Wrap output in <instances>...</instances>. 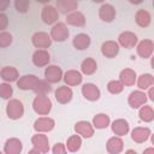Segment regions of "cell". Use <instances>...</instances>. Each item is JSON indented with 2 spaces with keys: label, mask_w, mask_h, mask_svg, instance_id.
<instances>
[{
  "label": "cell",
  "mask_w": 154,
  "mask_h": 154,
  "mask_svg": "<svg viewBox=\"0 0 154 154\" xmlns=\"http://www.w3.org/2000/svg\"><path fill=\"white\" fill-rule=\"evenodd\" d=\"M52 106V101L47 95H36L32 100V108L38 116H47Z\"/></svg>",
  "instance_id": "cell-1"
},
{
  "label": "cell",
  "mask_w": 154,
  "mask_h": 154,
  "mask_svg": "<svg viewBox=\"0 0 154 154\" xmlns=\"http://www.w3.org/2000/svg\"><path fill=\"white\" fill-rule=\"evenodd\" d=\"M6 114L10 119L17 120L24 114V105L18 99H10L6 105Z\"/></svg>",
  "instance_id": "cell-2"
},
{
  "label": "cell",
  "mask_w": 154,
  "mask_h": 154,
  "mask_svg": "<svg viewBox=\"0 0 154 154\" xmlns=\"http://www.w3.org/2000/svg\"><path fill=\"white\" fill-rule=\"evenodd\" d=\"M69 35H70V31L65 23H61V22L54 23V25L51 29V38L54 40L55 42H64L65 40L69 38Z\"/></svg>",
  "instance_id": "cell-3"
},
{
  "label": "cell",
  "mask_w": 154,
  "mask_h": 154,
  "mask_svg": "<svg viewBox=\"0 0 154 154\" xmlns=\"http://www.w3.org/2000/svg\"><path fill=\"white\" fill-rule=\"evenodd\" d=\"M41 19L47 25H52V24L57 23L59 19V12H58L57 7H54L52 5H46L41 11Z\"/></svg>",
  "instance_id": "cell-4"
},
{
  "label": "cell",
  "mask_w": 154,
  "mask_h": 154,
  "mask_svg": "<svg viewBox=\"0 0 154 154\" xmlns=\"http://www.w3.org/2000/svg\"><path fill=\"white\" fill-rule=\"evenodd\" d=\"M147 100H148L147 94L143 90H141V89L131 91L129 94V97H128V102H129L130 107L131 108H135V109L136 108H140L142 105L147 103Z\"/></svg>",
  "instance_id": "cell-5"
},
{
  "label": "cell",
  "mask_w": 154,
  "mask_h": 154,
  "mask_svg": "<svg viewBox=\"0 0 154 154\" xmlns=\"http://www.w3.org/2000/svg\"><path fill=\"white\" fill-rule=\"evenodd\" d=\"M31 144L40 152V153H48L49 152V142L48 137L45 132H37L31 137Z\"/></svg>",
  "instance_id": "cell-6"
},
{
  "label": "cell",
  "mask_w": 154,
  "mask_h": 154,
  "mask_svg": "<svg viewBox=\"0 0 154 154\" xmlns=\"http://www.w3.org/2000/svg\"><path fill=\"white\" fill-rule=\"evenodd\" d=\"M31 42L36 48H48L52 45V38L51 35H48L45 31H36L31 36Z\"/></svg>",
  "instance_id": "cell-7"
},
{
  "label": "cell",
  "mask_w": 154,
  "mask_h": 154,
  "mask_svg": "<svg viewBox=\"0 0 154 154\" xmlns=\"http://www.w3.org/2000/svg\"><path fill=\"white\" fill-rule=\"evenodd\" d=\"M38 79L40 78L35 75H24L19 77L16 82H17V87L20 90H34Z\"/></svg>",
  "instance_id": "cell-8"
},
{
  "label": "cell",
  "mask_w": 154,
  "mask_h": 154,
  "mask_svg": "<svg viewBox=\"0 0 154 154\" xmlns=\"http://www.w3.org/2000/svg\"><path fill=\"white\" fill-rule=\"evenodd\" d=\"M138 42L137 35L132 31H123L118 36V43L124 48H134Z\"/></svg>",
  "instance_id": "cell-9"
},
{
  "label": "cell",
  "mask_w": 154,
  "mask_h": 154,
  "mask_svg": "<svg viewBox=\"0 0 154 154\" xmlns=\"http://www.w3.org/2000/svg\"><path fill=\"white\" fill-rule=\"evenodd\" d=\"M55 125L54 119L49 117H40L34 123V130L36 132H49Z\"/></svg>",
  "instance_id": "cell-10"
},
{
  "label": "cell",
  "mask_w": 154,
  "mask_h": 154,
  "mask_svg": "<svg viewBox=\"0 0 154 154\" xmlns=\"http://www.w3.org/2000/svg\"><path fill=\"white\" fill-rule=\"evenodd\" d=\"M45 78L48 83H58L63 78V70L57 65H48L45 70Z\"/></svg>",
  "instance_id": "cell-11"
},
{
  "label": "cell",
  "mask_w": 154,
  "mask_h": 154,
  "mask_svg": "<svg viewBox=\"0 0 154 154\" xmlns=\"http://www.w3.org/2000/svg\"><path fill=\"white\" fill-rule=\"evenodd\" d=\"M82 95L88 101H97L101 96V91L94 83H84L82 87Z\"/></svg>",
  "instance_id": "cell-12"
},
{
  "label": "cell",
  "mask_w": 154,
  "mask_h": 154,
  "mask_svg": "<svg viewBox=\"0 0 154 154\" xmlns=\"http://www.w3.org/2000/svg\"><path fill=\"white\" fill-rule=\"evenodd\" d=\"M54 96H55V100L59 102V103H67L72 100V96H73V91L71 90V88L69 85H61V87H58L54 91Z\"/></svg>",
  "instance_id": "cell-13"
},
{
  "label": "cell",
  "mask_w": 154,
  "mask_h": 154,
  "mask_svg": "<svg viewBox=\"0 0 154 154\" xmlns=\"http://www.w3.org/2000/svg\"><path fill=\"white\" fill-rule=\"evenodd\" d=\"M136 51H137V54H138L141 58H143V59H148V58H150L152 54H153V51H154V43H153L152 40H149V38H144V40H142V41L137 45Z\"/></svg>",
  "instance_id": "cell-14"
},
{
  "label": "cell",
  "mask_w": 154,
  "mask_h": 154,
  "mask_svg": "<svg viewBox=\"0 0 154 154\" xmlns=\"http://www.w3.org/2000/svg\"><path fill=\"white\" fill-rule=\"evenodd\" d=\"M75 131L84 138H90L94 135V126L87 120H79L75 124Z\"/></svg>",
  "instance_id": "cell-15"
},
{
  "label": "cell",
  "mask_w": 154,
  "mask_h": 154,
  "mask_svg": "<svg viewBox=\"0 0 154 154\" xmlns=\"http://www.w3.org/2000/svg\"><path fill=\"white\" fill-rule=\"evenodd\" d=\"M150 129L147 126H137L131 131V140L136 143H143L150 137Z\"/></svg>",
  "instance_id": "cell-16"
},
{
  "label": "cell",
  "mask_w": 154,
  "mask_h": 154,
  "mask_svg": "<svg viewBox=\"0 0 154 154\" xmlns=\"http://www.w3.org/2000/svg\"><path fill=\"white\" fill-rule=\"evenodd\" d=\"M119 43L116 42V41H112V40H108V41H105L101 46V53L102 55H105L106 58H114L118 55L119 53Z\"/></svg>",
  "instance_id": "cell-17"
},
{
  "label": "cell",
  "mask_w": 154,
  "mask_h": 154,
  "mask_svg": "<svg viewBox=\"0 0 154 154\" xmlns=\"http://www.w3.org/2000/svg\"><path fill=\"white\" fill-rule=\"evenodd\" d=\"M111 129H112V132L117 136H125L128 135V132L130 131V125H129V122L123 119V118H119V119H116L112 124H111Z\"/></svg>",
  "instance_id": "cell-18"
},
{
  "label": "cell",
  "mask_w": 154,
  "mask_h": 154,
  "mask_svg": "<svg viewBox=\"0 0 154 154\" xmlns=\"http://www.w3.org/2000/svg\"><path fill=\"white\" fill-rule=\"evenodd\" d=\"M99 17L102 22L111 23L116 18V8L111 4H102L99 8Z\"/></svg>",
  "instance_id": "cell-19"
},
{
  "label": "cell",
  "mask_w": 154,
  "mask_h": 154,
  "mask_svg": "<svg viewBox=\"0 0 154 154\" xmlns=\"http://www.w3.org/2000/svg\"><path fill=\"white\" fill-rule=\"evenodd\" d=\"M49 60H51V55H49V53L46 49L38 48L32 54V63L37 67H42V66L48 65L49 64Z\"/></svg>",
  "instance_id": "cell-20"
},
{
  "label": "cell",
  "mask_w": 154,
  "mask_h": 154,
  "mask_svg": "<svg viewBox=\"0 0 154 154\" xmlns=\"http://www.w3.org/2000/svg\"><path fill=\"white\" fill-rule=\"evenodd\" d=\"M55 4H57L58 12L63 13L65 16L78 8V1H76V0H57Z\"/></svg>",
  "instance_id": "cell-21"
},
{
  "label": "cell",
  "mask_w": 154,
  "mask_h": 154,
  "mask_svg": "<svg viewBox=\"0 0 154 154\" xmlns=\"http://www.w3.org/2000/svg\"><path fill=\"white\" fill-rule=\"evenodd\" d=\"M106 148H107V152L109 154H119L123 150V148H124V142L120 138V136H117L116 135V136L109 137L107 140Z\"/></svg>",
  "instance_id": "cell-22"
},
{
  "label": "cell",
  "mask_w": 154,
  "mask_h": 154,
  "mask_svg": "<svg viewBox=\"0 0 154 154\" xmlns=\"http://www.w3.org/2000/svg\"><path fill=\"white\" fill-rule=\"evenodd\" d=\"M90 43H91L90 36H89L88 34H84V32L77 34V35L73 37V40H72L73 47H75L76 49H78V51H84V49H87V48L90 46Z\"/></svg>",
  "instance_id": "cell-23"
},
{
  "label": "cell",
  "mask_w": 154,
  "mask_h": 154,
  "mask_svg": "<svg viewBox=\"0 0 154 154\" xmlns=\"http://www.w3.org/2000/svg\"><path fill=\"white\" fill-rule=\"evenodd\" d=\"M63 78H64V82L66 83V85H69V87L78 85V84L82 83V79H83L82 73L79 71H77V70H69V71H66L64 73Z\"/></svg>",
  "instance_id": "cell-24"
},
{
  "label": "cell",
  "mask_w": 154,
  "mask_h": 154,
  "mask_svg": "<svg viewBox=\"0 0 154 154\" xmlns=\"http://www.w3.org/2000/svg\"><path fill=\"white\" fill-rule=\"evenodd\" d=\"M22 150H23V143L20 140L12 137L5 142L4 152L6 154H19Z\"/></svg>",
  "instance_id": "cell-25"
},
{
  "label": "cell",
  "mask_w": 154,
  "mask_h": 154,
  "mask_svg": "<svg viewBox=\"0 0 154 154\" xmlns=\"http://www.w3.org/2000/svg\"><path fill=\"white\" fill-rule=\"evenodd\" d=\"M66 23L72 26H84L85 24V16L79 11H72L66 14Z\"/></svg>",
  "instance_id": "cell-26"
},
{
  "label": "cell",
  "mask_w": 154,
  "mask_h": 154,
  "mask_svg": "<svg viewBox=\"0 0 154 154\" xmlns=\"http://www.w3.org/2000/svg\"><path fill=\"white\" fill-rule=\"evenodd\" d=\"M0 77L5 82H16L19 78V72L14 66H4L0 70Z\"/></svg>",
  "instance_id": "cell-27"
},
{
  "label": "cell",
  "mask_w": 154,
  "mask_h": 154,
  "mask_svg": "<svg viewBox=\"0 0 154 154\" xmlns=\"http://www.w3.org/2000/svg\"><path fill=\"white\" fill-rule=\"evenodd\" d=\"M136 78H137L136 72L134 70H131V69H128V67L124 69V70H122L120 73H119V81L124 84V87L125 85L126 87L134 85L135 82H136Z\"/></svg>",
  "instance_id": "cell-28"
},
{
  "label": "cell",
  "mask_w": 154,
  "mask_h": 154,
  "mask_svg": "<svg viewBox=\"0 0 154 154\" xmlns=\"http://www.w3.org/2000/svg\"><path fill=\"white\" fill-rule=\"evenodd\" d=\"M135 20H136V24L141 28H147L150 25V22H152V16L150 13L144 10V8H141L136 12L135 14Z\"/></svg>",
  "instance_id": "cell-29"
},
{
  "label": "cell",
  "mask_w": 154,
  "mask_h": 154,
  "mask_svg": "<svg viewBox=\"0 0 154 154\" xmlns=\"http://www.w3.org/2000/svg\"><path fill=\"white\" fill-rule=\"evenodd\" d=\"M97 70V63L94 58H85L81 64V71L84 75H93Z\"/></svg>",
  "instance_id": "cell-30"
},
{
  "label": "cell",
  "mask_w": 154,
  "mask_h": 154,
  "mask_svg": "<svg viewBox=\"0 0 154 154\" xmlns=\"http://www.w3.org/2000/svg\"><path fill=\"white\" fill-rule=\"evenodd\" d=\"M138 117L144 123H150L154 119V109L150 105H142L138 111Z\"/></svg>",
  "instance_id": "cell-31"
},
{
  "label": "cell",
  "mask_w": 154,
  "mask_h": 154,
  "mask_svg": "<svg viewBox=\"0 0 154 154\" xmlns=\"http://www.w3.org/2000/svg\"><path fill=\"white\" fill-rule=\"evenodd\" d=\"M136 81L137 87L141 90H147L149 87L154 84V77L152 73H142L141 76H138V78H136Z\"/></svg>",
  "instance_id": "cell-32"
},
{
  "label": "cell",
  "mask_w": 154,
  "mask_h": 154,
  "mask_svg": "<svg viewBox=\"0 0 154 154\" xmlns=\"http://www.w3.org/2000/svg\"><path fill=\"white\" fill-rule=\"evenodd\" d=\"M111 123L109 116H107L106 113H97L94 118H93V126L96 129H106Z\"/></svg>",
  "instance_id": "cell-33"
},
{
  "label": "cell",
  "mask_w": 154,
  "mask_h": 154,
  "mask_svg": "<svg viewBox=\"0 0 154 154\" xmlns=\"http://www.w3.org/2000/svg\"><path fill=\"white\" fill-rule=\"evenodd\" d=\"M65 146H66V149H67L69 152H71V153H75V152H77V150H79V148H81V146H82V138H81V136H79L78 134L70 136V137L67 138Z\"/></svg>",
  "instance_id": "cell-34"
},
{
  "label": "cell",
  "mask_w": 154,
  "mask_h": 154,
  "mask_svg": "<svg viewBox=\"0 0 154 154\" xmlns=\"http://www.w3.org/2000/svg\"><path fill=\"white\" fill-rule=\"evenodd\" d=\"M36 95H48L52 91L51 83H48L46 79H38L35 89L32 90Z\"/></svg>",
  "instance_id": "cell-35"
},
{
  "label": "cell",
  "mask_w": 154,
  "mask_h": 154,
  "mask_svg": "<svg viewBox=\"0 0 154 154\" xmlns=\"http://www.w3.org/2000/svg\"><path fill=\"white\" fill-rule=\"evenodd\" d=\"M107 90L111 94H114V95L120 94L124 90V84L118 79H112L107 83Z\"/></svg>",
  "instance_id": "cell-36"
},
{
  "label": "cell",
  "mask_w": 154,
  "mask_h": 154,
  "mask_svg": "<svg viewBox=\"0 0 154 154\" xmlns=\"http://www.w3.org/2000/svg\"><path fill=\"white\" fill-rule=\"evenodd\" d=\"M13 95V88L8 82L6 83H0V97L5 100H10Z\"/></svg>",
  "instance_id": "cell-37"
},
{
  "label": "cell",
  "mask_w": 154,
  "mask_h": 154,
  "mask_svg": "<svg viewBox=\"0 0 154 154\" xmlns=\"http://www.w3.org/2000/svg\"><path fill=\"white\" fill-rule=\"evenodd\" d=\"M13 41V36L12 34L7 32V31H0V47L1 48H6L8 47Z\"/></svg>",
  "instance_id": "cell-38"
},
{
  "label": "cell",
  "mask_w": 154,
  "mask_h": 154,
  "mask_svg": "<svg viewBox=\"0 0 154 154\" xmlns=\"http://www.w3.org/2000/svg\"><path fill=\"white\" fill-rule=\"evenodd\" d=\"M14 7L18 13H26L30 7V0H14Z\"/></svg>",
  "instance_id": "cell-39"
},
{
  "label": "cell",
  "mask_w": 154,
  "mask_h": 154,
  "mask_svg": "<svg viewBox=\"0 0 154 154\" xmlns=\"http://www.w3.org/2000/svg\"><path fill=\"white\" fill-rule=\"evenodd\" d=\"M66 146L64 144V143H55L54 144V147H53V149H52V152H53V154H65L66 153Z\"/></svg>",
  "instance_id": "cell-40"
},
{
  "label": "cell",
  "mask_w": 154,
  "mask_h": 154,
  "mask_svg": "<svg viewBox=\"0 0 154 154\" xmlns=\"http://www.w3.org/2000/svg\"><path fill=\"white\" fill-rule=\"evenodd\" d=\"M8 25V17L4 13L0 12V31H4Z\"/></svg>",
  "instance_id": "cell-41"
},
{
  "label": "cell",
  "mask_w": 154,
  "mask_h": 154,
  "mask_svg": "<svg viewBox=\"0 0 154 154\" xmlns=\"http://www.w3.org/2000/svg\"><path fill=\"white\" fill-rule=\"evenodd\" d=\"M11 0H0V12H4L8 8Z\"/></svg>",
  "instance_id": "cell-42"
},
{
  "label": "cell",
  "mask_w": 154,
  "mask_h": 154,
  "mask_svg": "<svg viewBox=\"0 0 154 154\" xmlns=\"http://www.w3.org/2000/svg\"><path fill=\"white\" fill-rule=\"evenodd\" d=\"M153 95H154V88H153V87H149V88H148L147 97H148L150 101H153V100H154V96H153Z\"/></svg>",
  "instance_id": "cell-43"
},
{
  "label": "cell",
  "mask_w": 154,
  "mask_h": 154,
  "mask_svg": "<svg viewBox=\"0 0 154 154\" xmlns=\"http://www.w3.org/2000/svg\"><path fill=\"white\" fill-rule=\"evenodd\" d=\"M143 154H154V148H147L143 150Z\"/></svg>",
  "instance_id": "cell-44"
},
{
  "label": "cell",
  "mask_w": 154,
  "mask_h": 154,
  "mask_svg": "<svg viewBox=\"0 0 154 154\" xmlns=\"http://www.w3.org/2000/svg\"><path fill=\"white\" fill-rule=\"evenodd\" d=\"M144 0H129V2L130 4H132V5H140V4H142Z\"/></svg>",
  "instance_id": "cell-45"
},
{
  "label": "cell",
  "mask_w": 154,
  "mask_h": 154,
  "mask_svg": "<svg viewBox=\"0 0 154 154\" xmlns=\"http://www.w3.org/2000/svg\"><path fill=\"white\" fill-rule=\"evenodd\" d=\"M32 153H40V152H38V150H37V149L34 147L32 149H30V150H29V154H32Z\"/></svg>",
  "instance_id": "cell-46"
},
{
  "label": "cell",
  "mask_w": 154,
  "mask_h": 154,
  "mask_svg": "<svg viewBox=\"0 0 154 154\" xmlns=\"http://www.w3.org/2000/svg\"><path fill=\"white\" fill-rule=\"evenodd\" d=\"M37 2H40V4H48L51 0H36Z\"/></svg>",
  "instance_id": "cell-47"
},
{
  "label": "cell",
  "mask_w": 154,
  "mask_h": 154,
  "mask_svg": "<svg viewBox=\"0 0 154 154\" xmlns=\"http://www.w3.org/2000/svg\"><path fill=\"white\" fill-rule=\"evenodd\" d=\"M126 153H132V154H136V150H134V149H129V150H126Z\"/></svg>",
  "instance_id": "cell-48"
},
{
  "label": "cell",
  "mask_w": 154,
  "mask_h": 154,
  "mask_svg": "<svg viewBox=\"0 0 154 154\" xmlns=\"http://www.w3.org/2000/svg\"><path fill=\"white\" fill-rule=\"evenodd\" d=\"M93 2H97V4H101V2H103L105 0H91Z\"/></svg>",
  "instance_id": "cell-49"
},
{
  "label": "cell",
  "mask_w": 154,
  "mask_h": 154,
  "mask_svg": "<svg viewBox=\"0 0 154 154\" xmlns=\"http://www.w3.org/2000/svg\"><path fill=\"white\" fill-rule=\"evenodd\" d=\"M76 1H78V0H76Z\"/></svg>",
  "instance_id": "cell-50"
}]
</instances>
